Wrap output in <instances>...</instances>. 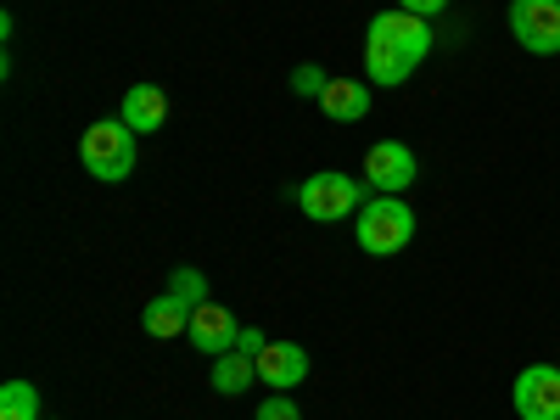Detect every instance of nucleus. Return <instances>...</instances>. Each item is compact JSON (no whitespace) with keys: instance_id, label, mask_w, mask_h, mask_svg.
Wrapping results in <instances>:
<instances>
[{"instance_id":"nucleus-13","label":"nucleus","mask_w":560,"mask_h":420,"mask_svg":"<svg viewBox=\"0 0 560 420\" xmlns=\"http://www.w3.org/2000/svg\"><path fill=\"white\" fill-rule=\"evenodd\" d=\"M319 107H325L331 124H359L370 113V84L364 79H331V90L319 96Z\"/></svg>"},{"instance_id":"nucleus-5","label":"nucleus","mask_w":560,"mask_h":420,"mask_svg":"<svg viewBox=\"0 0 560 420\" xmlns=\"http://www.w3.org/2000/svg\"><path fill=\"white\" fill-rule=\"evenodd\" d=\"M415 179H420V163L404 140H376V147L364 152V185L376 197H404Z\"/></svg>"},{"instance_id":"nucleus-9","label":"nucleus","mask_w":560,"mask_h":420,"mask_svg":"<svg viewBox=\"0 0 560 420\" xmlns=\"http://www.w3.org/2000/svg\"><path fill=\"white\" fill-rule=\"evenodd\" d=\"M303 376H308L303 342H269V348L258 353V382H264L269 393H292V387H303Z\"/></svg>"},{"instance_id":"nucleus-6","label":"nucleus","mask_w":560,"mask_h":420,"mask_svg":"<svg viewBox=\"0 0 560 420\" xmlns=\"http://www.w3.org/2000/svg\"><path fill=\"white\" fill-rule=\"evenodd\" d=\"M510 404H516L522 420H560V370L527 364L516 376V387H510Z\"/></svg>"},{"instance_id":"nucleus-3","label":"nucleus","mask_w":560,"mask_h":420,"mask_svg":"<svg viewBox=\"0 0 560 420\" xmlns=\"http://www.w3.org/2000/svg\"><path fill=\"white\" fill-rule=\"evenodd\" d=\"M298 202H303V213H308L314 224H337V219L359 213V202H364V179L337 174V168H319V174H308V179L298 185Z\"/></svg>"},{"instance_id":"nucleus-1","label":"nucleus","mask_w":560,"mask_h":420,"mask_svg":"<svg viewBox=\"0 0 560 420\" xmlns=\"http://www.w3.org/2000/svg\"><path fill=\"white\" fill-rule=\"evenodd\" d=\"M135 129L124 124V113L113 118H96L84 135H79V163L90 168V179H102V185H124L135 174Z\"/></svg>"},{"instance_id":"nucleus-4","label":"nucleus","mask_w":560,"mask_h":420,"mask_svg":"<svg viewBox=\"0 0 560 420\" xmlns=\"http://www.w3.org/2000/svg\"><path fill=\"white\" fill-rule=\"evenodd\" d=\"M504 18L527 57H560V0H510Z\"/></svg>"},{"instance_id":"nucleus-15","label":"nucleus","mask_w":560,"mask_h":420,"mask_svg":"<svg viewBox=\"0 0 560 420\" xmlns=\"http://www.w3.org/2000/svg\"><path fill=\"white\" fill-rule=\"evenodd\" d=\"M0 420H39V387L34 382H7L0 387Z\"/></svg>"},{"instance_id":"nucleus-18","label":"nucleus","mask_w":560,"mask_h":420,"mask_svg":"<svg viewBox=\"0 0 560 420\" xmlns=\"http://www.w3.org/2000/svg\"><path fill=\"white\" fill-rule=\"evenodd\" d=\"M258 420H303V409H298L292 393H269V398L258 404Z\"/></svg>"},{"instance_id":"nucleus-14","label":"nucleus","mask_w":560,"mask_h":420,"mask_svg":"<svg viewBox=\"0 0 560 420\" xmlns=\"http://www.w3.org/2000/svg\"><path fill=\"white\" fill-rule=\"evenodd\" d=\"M253 382H258V359H247V353H236V348L213 359V393H224V398H242Z\"/></svg>"},{"instance_id":"nucleus-20","label":"nucleus","mask_w":560,"mask_h":420,"mask_svg":"<svg viewBox=\"0 0 560 420\" xmlns=\"http://www.w3.org/2000/svg\"><path fill=\"white\" fill-rule=\"evenodd\" d=\"M393 7H398V12H415V18H427V23H432V18L448 7V0H393Z\"/></svg>"},{"instance_id":"nucleus-8","label":"nucleus","mask_w":560,"mask_h":420,"mask_svg":"<svg viewBox=\"0 0 560 420\" xmlns=\"http://www.w3.org/2000/svg\"><path fill=\"white\" fill-rule=\"evenodd\" d=\"M415 68H420V62L404 51V45H393V39H387V34H376V28H364V79H370V84L398 90Z\"/></svg>"},{"instance_id":"nucleus-12","label":"nucleus","mask_w":560,"mask_h":420,"mask_svg":"<svg viewBox=\"0 0 560 420\" xmlns=\"http://www.w3.org/2000/svg\"><path fill=\"white\" fill-rule=\"evenodd\" d=\"M191 314H197V303H185L179 292H163V298H152V303H147L140 325H147V337H158V342H174V337H185V331H191Z\"/></svg>"},{"instance_id":"nucleus-16","label":"nucleus","mask_w":560,"mask_h":420,"mask_svg":"<svg viewBox=\"0 0 560 420\" xmlns=\"http://www.w3.org/2000/svg\"><path fill=\"white\" fill-rule=\"evenodd\" d=\"M325 90H331V73H325V68H314V62L292 68V96H303V102H319Z\"/></svg>"},{"instance_id":"nucleus-10","label":"nucleus","mask_w":560,"mask_h":420,"mask_svg":"<svg viewBox=\"0 0 560 420\" xmlns=\"http://www.w3.org/2000/svg\"><path fill=\"white\" fill-rule=\"evenodd\" d=\"M370 28H376V34H387L393 45H404V51L415 57V62H427L432 57V45H438V34H432V23L427 18H415V12H376V18H370Z\"/></svg>"},{"instance_id":"nucleus-11","label":"nucleus","mask_w":560,"mask_h":420,"mask_svg":"<svg viewBox=\"0 0 560 420\" xmlns=\"http://www.w3.org/2000/svg\"><path fill=\"white\" fill-rule=\"evenodd\" d=\"M124 124H129L135 135H158V129L168 124V96H163L152 79H140V84L124 90Z\"/></svg>"},{"instance_id":"nucleus-7","label":"nucleus","mask_w":560,"mask_h":420,"mask_svg":"<svg viewBox=\"0 0 560 420\" xmlns=\"http://www.w3.org/2000/svg\"><path fill=\"white\" fill-rule=\"evenodd\" d=\"M236 337H242V319L230 314V303H197V314H191V331H185V342H191L197 353H208V359H219V353H230L236 348Z\"/></svg>"},{"instance_id":"nucleus-17","label":"nucleus","mask_w":560,"mask_h":420,"mask_svg":"<svg viewBox=\"0 0 560 420\" xmlns=\"http://www.w3.org/2000/svg\"><path fill=\"white\" fill-rule=\"evenodd\" d=\"M168 292H179L185 303H208V298H213V292H208V280H202L197 269H185V264L168 275Z\"/></svg>"},{"instance_id":"nucleus-2","label":"nucleus","mask_w":560,"mask_h":420,"mask_svg":"<svg viewBox=\"0 0 560 420\" xmlns=\"http://www.w3.org/2000/svg\"><path fill=\"white\" fill-rule=\"evenodd\" d=\"M353 236L370 258H393L415 242V208L404 197H376L353 213Z\"/></svg>"},{"instance_id":"nucleus-19","label":"nucleus","mask_w":560,"mask_h":420,"mask_svg":"<svg viewBox=\"0 0 560 420\" xmlns=\"http://www.w3.org/2000/svg\"><path fill=\"white\" fill-rule=\"evenodd\" d=\"M269 348V337L258 331V325H242V337H236V353H247V359H258Z\"/></svg>"}]
</instances>
